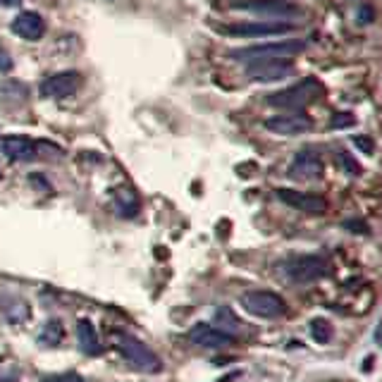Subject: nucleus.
I'll return each mask as SVG.
<instances>
[{
	"label": "nucleus",
	"instance_id": "obj_1",
	"mask_svg": "<svg viewBox=\"0 0 382 382\" xmlns=\"http://www.w3.org/2000/svg\"><path fill=\"white\" fill-rule=\"evenodd\" d=\"M323 96H325V86L320 84L318 79L308 77V79H304V82L290 86V89L270 93L265 100H267V105H272V108H280V110H287V112H299L301 108L316 103V100L323 98Z\"/></svg>",
	"mask_w": 382,
	"mask_h": 382
},
{
	"label": "nucleus",
	"instance_id": "obj_2",
	"mask_svg": "<svg viewBox=\"0 0 382 382\" xmlns=\"http://www.w3.org/2000/svg\"><path fill=\"white\" fill-rule=\"evenodd\" d=\"M306 51V41L301 38H290V41L277 43H260V46H246V48L230 51V58L237 63H256V60H275V58H294Z\"/></svg>",
	"mask_w": 382,
	"mask_h": 382
},
{
	"label": "nucleus",
	"instance_id": "obj_3",
	"mask_svg": "<svg viewBox=\"0 0 382 382\" xmlns=\"http://www.w3.org/2000/svg\"><path fill=\"white\" fill-rule=\"evenodd\" d=\"M115 346L127 364L142 373H158L163 364H160L158 354L149 349L144 341H139L137 337H129V334H115Z\"/></svg>",
	"mask_w": 382,
	"mask_h": 382
},
{
	"label": "nucleus",
	"instance_id": "obj_4",
	"mask_svg": "<svg viewBox=\"0 0 382 382\" xmlns=\"http://www.w3.org/2000/svg\"><path fill=\"white\" fill-rule=\"evenodd\" d=\"M280 272L294 285H311L330 272V263L323 256H299L280 265Z\"/></svg>",
	"mask_w": 382,
	"mask_h": 382
},
{
	"label": "nucleus",
	"instance_id": "obj_5",
	"mask_svg": "<svg viewBox=\"0 0 382 382\" xmlns=\"http://www.w3.org/2000/svg\"><path fill=\"white\" fill-rule=\"evenodd\" d=\"M232 10L241 12H251V15L265 17V19H277V22H290V19L301 17V12L297 5L287 3V0H230Z\"/></svg>",
	"mask_w": 382,
	"mask_h": 382
},
{
	"label": "nucleus",
	"instance_id": "obj_6",
	"mask_svg": "<svg viewBox=\"0 0 382 382\" xmlns=\"http://www.w3.org/2000/svg\"><path fill=\"white\" fill-rule=\"evenodd\" d=\"M241 306L244 311H249L251 316L256 318H282L287 313V304L280 294L275 292H267V290H253V292H246L241 297Z\"/></svg>",
	"mask_w": 382,
	"mask_h": 382
},
{
	"label": "nucleus",
	"instance_id": "obj_7",
	"mask_svg": "<svg viewBox=\"0 0 382 382\" xmlns=\"http://www.w3.org/2000/svg\"><path fill=\"white\" fill-rule=\"evenodd\" d=\"M294 75V65L290 58H275V60H256L246 65V77L253 82H280Z\"/></svg>",
	"mask_w": 382,
	"mask_h": 382
},
{
	"label": "nucleus",
	"instance_id": "obj_8",
	"mask_svg": "<svg viewBox=\"0 0 382 382\" xmlns=\"http://www.w3.org/2000/svg\"><path fill=\"white\" fill-rule=\"evenodd\" d=\"M294 24L290 22H239L223 26V33L239 38H258V36H280V33H290Z\"/></svg>",
	"mask_w": 382,
	"mask_h": 382
},
{
	"label": "nucleus",
	"instance_id": "obj_9",
	"mask_svg": "<svg viewBox=\"0 0 382 382\" xmlns=\"http://www.w3.org/2000/svg\"><path fill=\"white\" fill-rule=\"evenodd\" d=\"M265 129L280 137H299L313 129V120L304 112H285V115H275L265 120Z\"/></svg>",
	"mask_w": 382,
	"mask_h": 382
},
{
	"label": "nucleus",
	"instance_id": "obj_10",
	"mask_svg": "<svg viewBox=\"0 0 382 382\" xmlns=\"http://www.w3.org/2000/svg\"><path fill=\"white\" fill-rule=\"evenodd\" d=\"M79 86H82V75L79 72H58V75L46 77L41 86H38V93L43 98H67L72 96Z\"/></svg>",
	"mask_w": 382,
	"mask_h": 382
},
{
	"label": "nucleus",
	"instance_id": "obj_11",
	"mask_svg": "<svg viewBox=\"0 0 382 382\" xmlns=\"http://www.w3.org/2000/svg\"><path fill=\"white\" fill-rule=\"evenodd\" d=\"M189 341L196 346H203V349H223V346H230L234 337L227 334L225 330H220L216 325H208V323H196L189 330Z\"/></svg>",
	"mask_w": 382,
	"mask_h": 382
},
{
	"label": "nucleus",
	"instance_id": "obj_12",
	"mask_svg": "<svg viewBox=\"0 0 382 382\" xmlns=\"http://www.w3.org/2000/svg\"><path fill=\"white\" fill-rule=\"evenodd\" d=\"M275 196L290 208L311 213V216H318V213H323L327 208V201L323 196H318V193H306V191H297V189H277Z\"/></svg>",
	"mask_w": 382,
	"mask_h": 382
},
{
	"label": "nucleus",
	"instance_id": "obj_13",
	"mask_svg": "<svg viewBox=\"0 0 382 382\" xmlns=\"http://www.w3.org/2000/svg\"><path fill=\"white\" fill-rule=\"evenodd\" d=\"M323 175V160H320L318 151L313 149H304L297 153L294 163L290 167V177L292 179H318Z\"/></svg>",
	"mask_w": 382,
	"mask_h": 382
},
{
	"label": "nucleus",
	"instance_id": "obj_14",
	"mask_svg": "<svg viewBox=\"0 0 382 382\" xmlns=\"http://www.w3.org/2000/svg\"><path fill=\"white\" fill-rule=\"evenodd\" d=\"M12 31L17 33L19 38H26V41H38V38L46 33V22L38 12H19V15L12 19Z\"/></svg>",
	"mask_w": 382,
	"mask_h": 382
},
{
	"label": "nucleus",
	"instance_id": "obj_15",
	"mask_svg": "<svg viewBox=\"0 0 382 382\" xmlns=\"http://www.w3.org/2000/svg\"><path fill=\"white\" fill-rule=\"evenodd\" d=\"M3 153H5V158L15 160V163H24V160L36 158V144H33L29 137L12 134V137L3 139Z\"/></svg>",
	"mask_w": 382,
	"mask_h": 382
},
{
	"label": "nucleus",
	"instance_id": "obj_16",
	"mask_svg": "<svg viewBox=\"0 0 382 382\" xmlns=\"http://www.w3.org/2000/svg\"><path fill=\"white\" fill-rule=\"evenodd\" d=\"M77 341H79V349H82L86 356H100V354H103V344H100V339H98L96 325H93L89 318L77 320Z\"/></svg>",
	"mask_w": 382,
	"mask_h": 382
},
{
	"label": "nucleus",
	"instance_id": "obj_17",
	"mask_svg": "<svg viewBox=\"0 0 382 382\" xmlns=\"http://www.w3.org/2000/svg\"><path fill=\"white\" fill-rule=\"evenodd\" d=\"M29 100V89H26L24 82H17V79H10V82L0 84V103L5 108H22Z\"/></svg>",
	"mask_w": 382,
	"mask_h": 382
},
{
	"label": "nucleus",
	"instance_id": "obj_18",
	"mask_svg": "<svg viewBox=\"0 0 382 382\" xmlns=\"http://www.w3.org/2000/svg\"><path fill=\"white\" fill-rule=\"evenodd\" d=\"M0 311L10 323H24L31 316L29 304L19 297H12V294H0Z\"/></svg>",
	"mask_w": 382,
	"mask_h": 382
},
{
	"label": "nucleus",
	"instance_id": "obj_19",
	"mask_svg": "<svg viewBox=\"0 0 382 382\" xmlns=\"http://www.w3.org/2000/svg\"><path fill=\"white\" fill-rule=\"evenodd\" d=\"M112 206H115L117 216L122 218H134L139 213V198L129 186H120L112 191Z\"/></svg>",
	"mask_w": 382,
	"mask_h": 382
},
{
	"label": "nucleus",
	"instance_id": "obj_20",
	"mask_svg": "<svg viewBox=\"0 0 382 382\" xmlns=\"http://www.w3.org/2000/svg\"><path fill=\"white\" fill-rule=\"evenodd\" d=\"M65 337V327L60 320H48L43 327H41V332H38V344L43 346V349H55V346L63 341Z\"/></svg>",
	"mask_w": 382,
	"mask_h": 382
},
{
	"label": "nucleus",
	"instance_id": "obj_21",
	"mask_svg": "<svg viewBox=\"0 0 382 382\" xmlns=\"http://www.w3.org/2000/svg\"><path fill=\"white\" fill-rule=\"evenodd\" d=\"M216 323H218L216 327L225 330L227 334H232V337H234V332L239 330V320L230 311V308H218V311H216Z\"/></svg>",
	"mask_w": 382,
	"mask_h": 382
},
{
	"label": "nucleus",
	"instance_id": "obj_22",
	"mask_svg": "<svg viewBox=\"0 0 382 382\" xmlns=\"http://www.w3.org/2000/svg\"><path fill=\"white\" fill-rule=\"evenodd\" d=\"M311 337L318 341V344H327V341L332 339V325L330 320L325 318H318L311 323Z\"/></svg>",
	"mask_w": 382,
	"mask_h": 382
},
{
	"label": "nucleus",
	"instance_id": "obj_23",
	"mask_svg": "<svg viewBox=\"0 0 382 382\" xmlns=\"http://www.w3.org/2000/svg\"><path fill=\"white\" fill-rule=\"evenodd\" d=\"M0 382H19V368L12 361H0Z\"/></svg>",
	"mask_w": 382,
	"mask_h": 382
},
{
	"label": "nucleus",
	"instance_id": "obj_24",
	"mask_svg": "<svg viewBox=\"0 0 382 382\" xmlns=\"http://www.w3.org/2000/svg\"><path fill=\"white\" fill-rule=\"evenodd\" d=\"M41 382H86L82 375L70 371V373H55V375H46L41 378Z\"/></svg>",
	"mask_w": 382,
	"mask_h": 382
},
{
	"label": "nucleus",
	"instance_id": "obj_25",
	"mask_svg": "<svg viewBox=\"0 0 382 382\" xmlns=\"http://www.w3.org/2000/svg\"><path fill=\"white\" fill-rule=\"evenodd\" d=\"M337 163L341 170H346V172H351V175H359V165H356V160H354L349 153H337Z\"/></svg>",
	"mask_w": 382,
	"mask_h": 382
},
{
	"label": "nucleus",
	"instance_id": "obj_26",
	"mask_svg": "<svg viewBox=\"0 0 382 382\" xmlns=\"http://www.w3.org/2000/svg\"><path fill=\"white\" fill-rule=\"evenodd\" d=\"M12 65H15V63H12V58L8 55V51L0 48V72H10Z\"/></svg>",
	"mask_w": 382,
	"mask_h": 382
},
{
	"label": "nucleus",
	"instance_id": "obj_27",
	"mask_svg": "<svg viewBox=\"0 0 382 382\" xmlns=\"http://www.w3.org/2000/svg\"><path fill=\"white\" fill-rule=\"evenodd\" d=\"M334 120H337V122H334V127H341V124L351 127V124H354V115H337Z\"/></svg>",
	"mask_w": 382,
	"mask_h": 382
},
{
	"label": "nucleus",
	"instance_id": "obj_28",
	"mask_svg": "<svg viewBox=\"0 0 382 382\" xmlns=\"http://www.w3.org/2000/svg\"><path fill=\"white\" fill-rule=\"evenodd\" d=\"M356 144H359V149H366L368 153H371V151H373V144H371V142H368V139H366V137H356Z\"/></svg>",
	"mask_w": 382,
	"mask_h": 382
},
{
	"label": "nucleus",
	"instance_id": "obj_29",
	"mask_svg": "<svg viewBox=\"0 0 382 382\" xmlns=\"http://www.w3.org/2000/svg\"><path fill=\"white\" fill-rule=\"evenodd\" d=\"M19 3H22V0H0V8H15Z\"/></svg>",
	"mask_w": 382,
	"mask_h": 382
}]
</instances>
